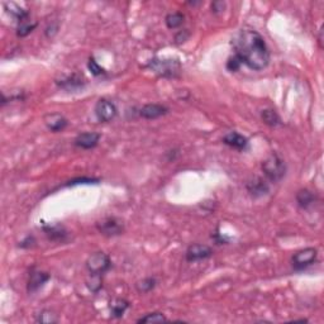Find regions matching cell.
Wrapping results in <instances>:
<instances>
[{
    "mask_svg": "<svg viewBox=\"0 0 324 324\" xmlns=\"http://www.w3.org/2000/svg\"><path fill=\"white\" fill-rule=\"evenodd\" d=\"M36 322L41 324H54L59 322V317L51 310H42L37 314Z\"/></svg>",
    "mask_w": 324,
    "mask_h": 324,
    "instance_id": "23",
    "label": "cell"
},
{
    "mask_svg": "<svg viewBox=\"0 0 324 324\" xmlns=\"http://www.w3.org/2000/svg\"><path fill=\"white\" fill-rule=\"evenodd\" d=\"M261 119L263 121V123L270 127H276L281 124V119L274 109H263L261 111Z\"/></svg>",
    "mask_w": 324,
    "mask_h": 324,
    "instance_id": "20",
    "label": "cell"
},
{
    "mask_svg": "<svg viewBox=\"0 0 324 324\" xmlns=\"http://www.w3.org/2000/svg\"><path fill=\"white\" fill-rule=\"evenodd\" d=\"M97 230L99 231L100 234L105 237H117L121 236L124 232V225L123 223L121 222L117 218L110 217V218H105L102 222L97 223Z\"/></svg>",
    "mask_w": 324,
    "mask_h": 324,
    "instance_id": "7",
    "label": "cell"
},
{
    "mask_svg": "<svg viewBox=\"0 0 324 324\" xmlns=\"http://www.w3.org/2000/svg\"><path fill=\"white\" fill-rule=\"evenodd\" d=\"M318 257V250L314 247H308V249L300 250L295 252L291 257V265L295 271H304L309 266L315 263Z\"/></svg>",
    "mask_w": 324,
    "mask_h": 324,
    "instance_id": "5",
    "label": "cell"
},
{
    "mask_svg": "<svg viewBox=\"0 0 324 324\" xmlns=\"http://www.w3.org/2000/svg\"><path fill=\"white\" fill-rule=\"evenodd\" d=\"M189 36H190V34H189V32H187V33H186V34H185V36H182V31H181V32H180V33H179V34H178V36H176V37H175V41H176V42H178V43L185 42V41H186V40H187V38H189Z\"/></svg>",
    "mask_w": 324,
    "mask_h": 324,
    "instance_id": "33",
    "label": "cell"
},
{
    "mask_svg": "<svg viewBox=\"0 0 324 324\" xmlns=\"http://www.w3.org/2000/svg\"><path fill=\"white\" fill-rule=\"evenodd\" d=\"M38 26L37 22H31V21H27L24 22V23H21L18 24L17 27V36L23 38V37H27L28 34H31L32 32L36 29V27Z\"/></svg>",
    "mask_w": 324,
    "mask_h": 324,
    "instance_id": "24",
    "label": "cell"
},
{
    "mask_svg": "<svg viewBox=\"0 0 324 324\" xmlns=\"http://www.w3.org/2000/svg\"><path fill=\"white\" fill-rule=\"evenodd\" d=\"M157 285V280L155 277H144V279L140 280V281L136 284V290L140 294H147L149 291L154 290Z\"/></svg>",
    "mask_w": 324,
    "mask_h": 324,
    "instance_id": "22",
    "label": "cell"
},
{
    "mask_svg": "<svg viewBox=\"0 0 324 324\" xmlns=\"http://www.w3.org/2000/svg\"><path fill=\"white\" fill-rule=\"evenodd\" d=\"M45 123L46 127L51 130V132H61L65 128L67 127L69 122L65 118L64 116H61L60 113H50L45 117Z\"/></svg>",
    "mask_w": 324,
    "mask_h": 324,
    "instance_id": "15",
    "label": "cell"
},
{
    "mask_svg": "<svg viewBox=\"0 0 324 324\" xmlns=\"http://www.w3.org/2000/svg\"><path fill=\"white\" fill-rule=\"evenodd\" d=\"M42 230L48 237V239L53 242H65L69 238L67 231L60 224H43Z\"/></svg>",
    "mask_w": 324,
    "mask_h": 324,
    "instance_id": "14",
    "label": "cell"
},
{
    "mask_svg": "<svg viewBox=\"0 0 324 324\" xmlns=\"http://www.w3.org/2000/svg\"><path fill=\"white\" fill-rule=\"evenodd\" d=\"M147 67L166 79H175L181 72V64L178 59H154L148 62Z\"/></svg>",
    "mask_w": 324,
    "mask_h": 324,
    "instance_id": "2",
    "label": "cell"
},
{
    "mask_svg": "<svg viewBox=\"0 0 324 324\" xmlns=\"http://www.w3.org/2000/svg\"><path fill=\"white\" fill-rule=\"evenodd\" d=\"M111 260L105 252H95L88 257L85 268L89 275L92 276H104L111 269Z\"/></svg>",
    "mask_w": 324,
    "mask_h": 324,
    "instance_id": "4",
    "label": "cell"
},
{
    "mask_svg": "<svg viewBox=\"0 0 324 324\" xmlns=\"http://www.w3.org/2000/svg\"><path fill=\"white\" fill-rule=\"evenodd\" d=\"M246 187L247 192L253 198H261L263 195H268L270 192V186L262 178H253L251 181L247 182Z\"/></svg>",
    "mask_w": 324,
    "mask_h": 324,
    "instance_id": "13",
    "label": "cell"
},
{
    "mask_svg": "<svg viewBox=\"0 0 324 324\" xmlns=\"http://www.w3.org/2000/svg\"><path fill=\"white\" fill-rule=\"evenodd\" d=\"M212 238L216 241L217 244H227V243H230V241H231V238H228L227 236L220 233L219 230H217L216 233L212 234Z\"/></svg>",
    "mask_w": 324,
    "mask_h": 324,
    "instance_id": "30",
    "label": "cell"
},
{
    "mask_svg": "<svg viewBox=\"0 0 324 324\" xmlns=\"http://www.w3.org/2000/svg\"><path fill=\"white\" fill-rule=\"evenodd\" d=\"M94 113L100 123H109V122H111L116 118L117 114H118V110H117L116 104L113 102H110V100L99 99L97 104H95Z\"/></svg>",
    "mask_w": 324,
    "mask_h": 324,
    "instance_id": "6",
    "label": "cell"
},
{
    "mask_svg": "<svg viewBox=\"0 0 324 324\" xmlns=\"http://www.w3.org/2000/svg\"><path fill=\"white\" fill-rule=\"evenodd\" d=\"M4 8L8 14L12 15L18 22V24L29 21V12L27 9H24L23 7H21L19 4H15V3H4Z\"/></svg>",
    "mask_w": 324,
    "mask_h": 324,
    "instance_id": "16",
    "label": "cell"
},
{
    "mask_svg": "<svg viewBox=\"0 0 324 324\" xmlns=\"http://www.w3.org/2000/svg\"><path fill=\"white\" fill-rule=\"evenodd\" d=\"M100 135L97 132H84L80 133L73 140V144L81 149H92L99 144Z\"/></svg>",
    "mask_w": 324,
    "mask_h": 324,
    "instance_id": "11",
    "label": "cell"
},
{
    "mask_svg": "<svg viewBox=\"0 0 324 324\" xmlns=\"http://www.w3.org/2000/svg\"><path fill=\"white\" fill-rule=\"evenodd\" d=\"M88 69H89V71L91 72V75H94V76H102L105 73V70L103 69L99 64H98V61L94 59V57H90V59H89Z\"/></svg>",
    "mask_w": 324,
    "mask_h": 324,
    "instance_id": "27",
    "label": "cell"
},
{
    "mask_svg": "<svg viewBox=\"0 0 324 324\" xmlns=\"http://www.w3.org/2000/svg\"><path fill=\"white\" fill-rule=\"evenodd\" d=\"M211 8H212V13H214V14H219V13L224 12L225 3L224 2H213L212 3Z\"/></svg>",
    "mask_w": 324,
    "mask_h": 324,
    "instance_id": "31",
    "label": "cell"
},
{
    "mask_svg": "<svg viewBox=\"0 0 324 324\" xmlns=\"http://www.w3.org/2000/svg\"><path fill=\"white\" fill-rule=\"evenodd\" d=\"M185 22V15L180 12H174L166 15L165 23L168 29H176L180 28Z\"/></svg>",
    "mask_w": 324,
    "mask_h": 324,
    "instance_id": "21",
    "label": "cell"
},
{
    "mask_svg": "<svg viewBox=\"0 0 324 324\" xmlns=\"http://www.w3.org/2000/svg\"><path fill=\"white\" fill-rule=\"evenodd\" d=\"M168 113V108L162 104H146L140 109V116L144 119H159Z\"/></svg>",
    "mask_w": 324,
    "mask_h": 324,
    "instance_id": "12",
    "label": "cell"
},
{
    "mask_svg": "<svg viewBox=\"0 0 324 324\" xmlns=\"http://www.w3.org/2000/svg\"><path fill=\"white\" fill-rule=\"evenodd\" d=\"M129 308V301L126 299L122 298H116L109 303V309H110V315L113 318H122L124 315V313L127 312V309Z\"/></svg>",
    "mask_w": 324,
    "mask_h": 324,
    "instance_id": "18",
    "label": "cell"
},
{
    "mask_svg": "<svg viewBox=\"0 0 324 324\" xmlns=\"http://www.w3.org/2000/svg\"><path fill=\"white\" fill-rule=\"evenodd\" d=\"M167 322V318L162 314V313H148V314L143 315L140 319L137 320V323H162Z\"/></svg>",
    "mask_w": 324,
    "mask_h": 324,
    "instance_id": "25",
    "label": "cell"
},
{
    "mask_svg": "<svg viewBox=\"0 0 324 324\" xmlns=\"http://www.w3.org/2000/svg\"><path fill=\"white\" fill-rule=\"evenodd\" d=\"M56 84L60 86V88L65 89V90L73 91V90H78V89L83 88L84 84H85V80H84L81 76H79L78 73H72V75L67 76V78L61 79L60 81H56Z\"/></svg>",
    "mask_w": 324,
    "mask_h": 324,
    "instance_id": "17",
    "label": "cell"
},
{
    "mask_svg": "<svg viewBox=\"0 0 324 324\" xmlns=\"http://www.w3.org/2000/svg\"><path fill=\"white\" fill-rule=\"evenodd\" d=\"M225 66H227L228 71L236 72V71H238L239 69H241L242 64H241V61H239V60L233 54V56H231L230 59H228L227 65H225Z\"/></svg>",
    "mask_w": 324,
    "mask_h": 324,
    "instance_id": "29",
    "label": "cell"
},
{
    "mask_svg": "<svg viewBox=\"0 0 324 324\" xmlns=\"http://www.w3.org/2000/svg\"><path fill=\"white\" fill-rule=\"evenodd\" d=\"M315 201V195L313 194L310 190L303 189L300 192H298L296 194V203L300 206L301 209H308L309 206H312Z\"/></svg>",
    "mask_w": 324,
    "mask_h": 324,
    "instance_id": "19",
    "label": "cell"
},
{
    "mask_svg": "<svg viewBox=\"0 0 324 324\" xmlns=\"http://www.w3.org/2000/svg\"><path fill=\"white\" fill-rule=\"evenodd\" d=\"M51 279V275L47 274L45 271L41 270H33L29 274L28 284H27V291L29 294H34L40 290L41 288L45 287V284H47Z\"/></svg>",
    "mask_w": 324,
    "mask_h": 324,
    "instance_id": "9",
    "label": "cell"
},
{
    "mask_svg": "<svg viewBox=\"0 0 324 324\" xmlns=\"http://www.w3.org/2000/svg\"><path fill=\"white\" fill-rule=\"evenodd\" d=\"M90 277L91 280L86 281V287L89 288V290H90L91 293H99L100 289L103 288L102 276H92V275H90Z\"/></svg>",
    "mask_w": 324,
    "mask_h": 324,
    "instance_id": "28",
    "label": "cell"
},
{
    "mask_svg": "<svg viewBox=\"0 0 324 324\" xmlns=\"http://www.w3.org/2000/svg\"><path fill=\"white\" fill-rule=\"evenodd\" d=\"M91 184H99V179L76 178V179H72V180L67 181L64 186H76V185H91Z\"/></svg>",
    "mask_w": 324,
    "mask_h": 324,
    "instance_id": "26",
    "label": "cell"
},
{
    "mask_svg": "<svg viewBox=\"0 0 324 324\" xmlns=\"http://www.w3.org/2000/svg\"><path fill=\"white\" fill-rule=\"evenodd\" d=\"M234 56L253 71H261L270 64V52L265 40L253 29H241L232 38Z\"/></svg>",
    "mask_w": 324,
    "mask_h": 324,
    "instance_id": "1",
    "label": "cell"
},
{
    "mask_svg": "<svg viewBox=\"0 0 324 324\" xmlns=\"http://www.w3.org/2000/svg\"><path fill=\"white\" fill-rule=\"evenodd\" d=\"M223 143L225 144V146L231 147V148L233 149H237V151H246L247 148H249V140H247V137H244L243 135H241V133L238 132H230L227 133V135L223 137Z\"/></svg>",
    "mask_w": 324,
    "mask_h": 324,
    "instance_id": "10",
    "label": "cell"
},
{
    "mask_svg": "<svg viewBox=\"0 0 324 324\" xmlns=\"http://www.w3.org/2000/svg\"><path fill=\"white\" fill-rule=\"evenodd\" d=\"M261 168H262L266 179L272 182L281 181L284 179L285 174H287L285 161L275 152H272L270 156H268V159L263 160Z\"/></svg>",
    "mask_w": 324,
    "mask_h": 324,
    "instance_id": "3",
    "label": "cell"
},
{
    "mask_svg": "<svg viewBox=\"0 0 324 324\" xmlns=\"http://www.w3.org/2000/svg\"><path fill=\"white\" fill-rule=\"evenodd\" d=\"M34 243H36L34 237L28 236L26 239H24V241H22L21 243H19V247H21V249H31V247L34 246Z\"/></svg>",
    "mask_w": 324,
    "mask_h": 324,
    "instance_id": "32",
    "label": "cell"
},
{
    "mask_svg": "<svg viewBox=\"0 0 324 324\" xmlns=\"http://www.w3.org/2000/svg\"><path fill=\"white\" fill-rule=\"evenodd\" d=\"M213 256V250L206 244L194 243L187 247L185 258L187 262H197V261H203Z\"/></svg>",
    "mask_w": 324,
    "mask_h": 324,
    "instance_id": "8",
    "label": "cell"
}]
</instances>
